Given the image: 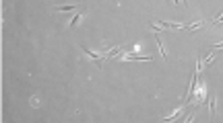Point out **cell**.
Returning <instances> with one entry per match:
<instances>
[{"instance_id":"cell-2","label":"cell","mask_w":223,"mask_h":123,"mask_svg":"<svg viewBox=\"0 0 223 123\" xmlns=\"http://www.w3.org/2000/svg\"><path fill=\"white\" fill-rule=\"evenodd\" d=\"M157 47H159L161 58H165V49H163V43H161V39H159V37H157Z\"/></svg>"},{"instance_id":"cell-1","label":"cell","mask_w":223,"mask_h":123,"mask_svg":"<svg viewBox=\"0 0 223 123\" xmlns=\"http://www.w3.org/2000/svg\"><path fill=\"white\" fill-rule=\"evenodd\" d=\"M213 99H215V96L211 95V99H209V113H211V117L215 115V101H213Z\"/></svg>"}]
</instances>
